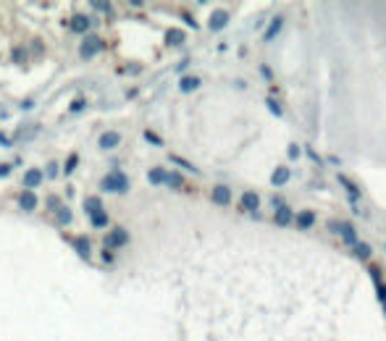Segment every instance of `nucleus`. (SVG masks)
<instances>
[{
	"instance_id": "23",
	"label": "nucleus",
	"mask_w": 386,
	"mask_h": 341,
	"mask_svg": "<svg viewBox=\"0 0 386 341\" xmlns=\"http://www.w3.org/2000/svg\"><path fill=\"white\" fill-rule=\"evenodd\" d=\"M265 105L271 108V113H274V116H281V105H279L274 97H268V100H265Z\"/></svg>"
},
{
	"instance_id": "16",
	"label": "nucleus",
	"mask_w": 386,
	"mask_h": 341,
	"mask_svg": "<svg viewBox=\"0 0 386 341\" xmlns=\"http://www.w3.org/2000/svg\"><path fill=\"white\" fill-rule=\"evenodd\" d=\"M294 220H297L300 229H310V226L315 223V215L310 210H302V213H297V218H294Z\"/></svg>"
},
{
	"instance_id": "25",
	"label": "nucleus",
	"mask_w": 386,
	"mask_h": 341,
	"mask_svg": "<svg viewBox=\"0 0 386 341\" xmlns=\"http://www.w3.org/2000/svg\"><path fill=\"white\" fill-rule=\"evenodd\" d=\"M145 139H147V142H152V145H163V142L158 139V136H155L152 131H145Z\"/></svg>"
},
{
	"instance_id": "3",
	"label": "nucleus",
	"mask_w": 386,
	"mask_h": 341,
	"mask_svg": "<svg viewBox=\"0 0 386 341\" xmlns=\"http://www.w3.org/2000/svg\"><path fill=\"white\" fill-rule=\"evenodd\" d=\"M100 50H103V39H100V37H87V39L82 42V48H79L82 58H92V55L100 53Z\"/></svg>"
},
{
	"instance_id": "27",
	"label": "nucleus",
	"mask_w": 386,
	"mask_h": 341,
	"mask_svg": "<svg viewBox=\"0 0 386 341\" xmlns=\"http://www.w3.org/2000/svg\"><path fill=\"white\" fill-rule=\"evenodd\" d=\"M173 163H179V166H184V168H189V171H195V168H192V163H187V161H181V157H173Z\"/></svg>"
},
{
	"instance_id": "26",
	"label": "nucleus",
	"mask_w": 386,
	"mask_h": 341,
	"mask_svg": "<svg viewBox=\"0 0 386 341\" xmlns=\"http://www.w3.org/2000/svg\"><path fill=\"white\" fill-rule=\"evenodd\" d=\"M58 218H61V220H63V223H69V220H71V213H69V210H63V208H61V210H58Z\"/></svg>"
},
{
	"instance_id": "5",
	"label": "nucleus",
	"mask_w": 386,
	"mask_h": 341,
	"mask_svg": "<svg viewBox=\"0 0 386 341\" xmlns=\"http://www.w3.org/2000/svg\"><path fill=\"white\" fill-rule=\"evenodd\" d=\"M334 231L342 234V239H344L350 247H352V244H357V234H355V229H352L350 223H334Z\"/></svg>"
},
{
	"instance_id": "20",
	"label": "nucleus",
	"mask_w": 386,
	"mask_h": 341,
	"mask_svg": "<svg viewBox=\"0 0 386 341\" xmlns=\"http://www.w3.org/2000/svg\"><path fill=\"white\" fill-rule=\"evenodd\" d=\"M21 208H24V210H34V205H37V197L32 194V192H24V194H21Z\"/></svg>"
},
{
	"instance_id": "2",
	"label": "nucleus",
	"mask_w": 386,
	"mask_h": 341,
	"mask_svg": "<svg viewBox=\"0 0 386 341\" xmlns=\"http://www.w3.org/2000/svg\"><path fill=\"white\" fill-rule=\"evenodd\" d=\"M150 181L152 184H171V187H181V176H176V173H166L163 168H152L150 171Z\"/></svg>"
},
{
	"instance_id": "12",
	"label": "nucleus",
	"mask_w": 386,
	"mask_h": 341,
	"mask_svg": "<svg viewBox=\"0 0 386 341\" xmlns=\"http://www.w3.org/2000/svg\"><path fill=\"white\" fill-rule=\"evenodd\" d=\"M292 218H294V215H292V210L286 208V205H279V208H276V223H279V226H289Z\"/></svg>"
},
{
	"instance_id": "6",
	"label": "nucleus",
	"mask_w": 386,
	"mask_h": 341,
	"mask_svg": "<svg viewBox=\"0 0 386 341\" xmlns=\"http://www.w3.org/2000/svg\"><path fill=\"white\" fill-rule=\"evenodd\" d=\"M242 208L249 210V213H255V210L260 208V197H258L255 192H244V194H242Z\"/></svg>"
},
{
	"instance_id": "19",
	"label": "nucleus",
	"mask_w": 386,
	"mask_h": 341,
	"mask_svg": "<svg viewBox=\"0 0 386 341\" xmlns=\"http://www.w3.org/2000/svg\"><path fill=\"white\" fill-rule=\"evenodd\" d=\"M352 249H355V255H357L360 260H368V257H371V247H368L365 242H357V244H352Z\"/></svg>"
},
{
	"instance_id": "11",
	"label": "nucleus",
	"mask_w": 386,
	"mask_h": 341,
	"mask_svg": "<svg viewBox=\"0 0 386 341\" xmlns=\"http://www.w3.org/2000/svg\"><path fill=\"white\" fill-rule=\"evenodd\" d=\"M69 27H71L74 32H87V29H89V18L82 16V13H76V16L69 21Z\"/></svg>"
},
{
	"instance_id": "17",
	"label": "nucleus",
	"mask_w": 386,
	"mask_h": 341,
	"mask_svg": "<svg viewBox=\"0 0 386 341\" xmlns=\"http://www.w3.org/2000/svg\"><path fill=\"white\" fill-rule=\"evenodd\" d=\"M197 87H200V79H197V76H184V79L179 82L181 92H192V89H197Z\"/></svg>"
},
{
	"instance_id": "18",
	"label": "nucleus",
	"mask_w": 386,
	"mask_h": 341,
	"mask_svg": "<svg viewBox=\"0 0 386 341\" xmlns=\"http://www.w3.org/2000/svg\"><path fill=\"white\" fill-rule=\"evenodd\" d=\"M339 181H342V187L347 189V194H350V197H352V199L357 202V199H360V192H357V187L352 184V181H350L347 176H339Z\"/></svg>"
},
{
	"instance_id": "28",
	"label": "nucleus",
	"mask_w": 386,
	"mask_h": 341,
	"mask_svg": "<svg viewBox=\"0 0 386 341\" xmlns=\"http://www.w3.org/2000/svg\"><path fill=\"white\" fill-rule=\"evenodd\" d=\"M260 71H263V76H265V79H271V76H274V71H271V68H268V66H263V68H260Z\"/></svg>"
},
{
	"instance_id": "13",
	"label": "nucleus",
	"mask_w": 386,
	"mask_h": 341,
	"mask_svg": "<svg viewBox=\"0 0 386 341\" xmlns=\"http://www.w3.org/2000/svg\"><path fill=\"white\" fill-rule=\"evenodd\" d=\"M24 184H27V189H34V187H40V184H42V173H40L37 168L27 171V176H24Z\"/></svg>"
},
{
	"instance_id": "14",
	"label": "nucleus",
	"mask_w": 386,
	"mask_h": 341,
	"mask_svg": "<svg viewBox=\"0 0 386 341\" xmlns=\"http://www.w3.org/2000/svg\"><path fill=\"white\" fill-rule=\"evenodd\" d=\"M119 142H121V136H119L116 131H105V134L100 136V147H105V150H108V147H116Z\"/></svg>"
},
{
	"instance_id": "8",
	"label": "nucleus",
	"mask_w": 386,
	"mask_h": 341,
	"mask_svg": "<svg viewBox=\"0 0 386 341\" xmlns=\"http://www.w3.org/2000/svg\"><path fill=\"white\" fill-rule=\"evenodd\" d=\"M286 181H289V168H286V166L276 168V171H274V176H271V184H274V187H284Z\"/></svg>"
},
{
	"instance_id": "15",
	"label": "nucleus",
	"mask_w": 386,
	"mask_h": 341,
	"mask_svg": "<svg viewBox=\"0 0 386 341\" xmlns=\"http://www.w3.org/2000/svg\"><path fill=\"white\" fill-rule=\"evenodd\" d=\"M84 210L89 213V218H95V215H103V208H100V199H98V197H89V199L84 202Z\"/></svg>"
},
{
	"instance_id": "29",
	"label": "nucleus",
	"mask_w": 386,
	"mask_h": 341,
	"mask_svg": "<svg viewBox=\"0 0 386 341\" xmlns=\"http://www.w3.org/2000/svg\"><path fill=\"white\" fill-rule=\"evenodd\" d=\"M184 21H187V24H189V27H192V29H195V27H197V24H195V18H192V16H189V13H184Z\"/></svg>"
},
{
	"instance_id": "22",
	"label": "nucleus",
	"mask_w": 386,
	"mask_h": 341,
	"mask_svg": "<svg viewBox=\"0 0 386 341\" xmlns=\"http://www.w3.org/2000/svg\"><path fill=\"white\" fill-rule=\"evenodd\" d=\"M74 244H76V252H79L82 257H87V255H89V244H87V239H82V236H79V239H74Z\"/></svg>"
},
{
	"instance_id": "24",
	"label": "nucleus",
	"mask_w": 386,
	"mask_h": 341,
	"mask_svg": "<svg viewBox=\"0 0 386 341\" xmlns=\"http://www.w3.org/2000/svg\"><path fill=\"white\" fill-rule=\"evenodd\" d=\"M76 161H79L76 155H71V157H69V163H66V173H71V171L76 168Z\"/></svg>"
},
{
	"instance_id": "10",
	"label": "nucleus",
	"mask_w": 386,
	"mask_h": 341,
	"mask_svg": "<svg viewBox=\"0 0 386 341\" xmlns=\"http://www.w3.org/2000/svg\"><path fill=\"white\" fill-rule=\"evenodd\" d=\"M281 27H284V16H274V21H271L268 29H265V39H274L281 32Z\"/></svg>"
},
{
	"instance_id": "21",
	"label": "nucleus",
	"mask_w": 386,
	"mask_h": 341,
	"mask_svg": "<svg viewBox=\"0 0 386 341\" xmlns=\"http://www.w3.org/2000/svg\"><path fill=\"white\" fill-rule=\"evenodd\" d=\"M166 42H168V45H181V42H184V32L171 29V32L166 34Z\"/></svg>"
},
{
	"instance_id": "4",
	"label": "nucleus",
	"mask_w": 386,
	"mask_h": 341,
	"mask_svg": "<svg viewBox=\"0 0 386 341\" xmlns=\"http://www.w3.org/2000/svg\"><path fill=\"white\" fill-rule=\"evenodd\" d=\"M126 242H129V234L124 229H113L105 239V247H124Z\"/></svg>"
},
{
	"instance_id": "7",
	"label": "nucleus",
	"mask_w": 386,
	"mask_h": 341,
	"mask_svg": "<svg viewBox=\"0 0 386 341\" xmlns=\"http://www.w3.org/2000/svg\"><path fill=\"white\" fill-rule=\"evenodd\" d=\"M229 199H231V192H229V187L218 184V187L213 189V202H216V205H229Z\"/></svg>"
},
{
	"instance_id": "9",
	"label": "nucleus",
	"mask_w": 386,
	"mask_h": 341,
	"mask_svg": "<svg viewBox=\"0 0 386 341\" xmlns=\"http://www.w3.org/2000/svg\"><path fill=\"white\" fill-rule=\"evenodd\" d=\"M226 21H229V13H226V11H216V13L210 16V29H213V32L223 29Z\"/></svg>"
},
{
	"instance_id": "30",
	"label": "nucleus",
	"mask_w": 386,
	"mask_h": 341,
	"mask_svg": "<svg viewBox=\"0 0 386 341\" xmlns=\"http://www.w3.org/2000/svg\"><path fill=\"white\" fill-rule=\"evenodd\" d=\"M82 105H84V100H76V103L71 105V110H82Z\"/></svg>"
},
{
	"instance_id": "1",
	"label": "nucleus",
	"mask_w": 386,
	"mask_h": 341,
	"mask_svg": "<svg viewBox=\"0 0 386 341\" xmlns=\"http://www.w3.org/2000/svg\"><path fill=\"white\" fill-rule=\"evenodd\" d=\"M100 187H103L105 192H126V189H129V181H126V176H121V173H110V176L103 178Z\"/></svg>"
}]
</instances>
